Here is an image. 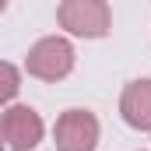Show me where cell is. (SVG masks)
<instances>
[{
	"label": "cell",
	"mask_w": 151,
	"mask_h": 151,
	"mask_svg": "<svg viewBox=\"0 0 151 151\" xmlns=\"http://www.w3.org/2000/svg\"><path fill=\"white\" fill-rule=\"evenodd\" d=\"M56 25L74 39H106L113 32V11L106 0H60Z\"/></svg>",
	"instance_id": "1"
},
{
	"label": "cell",
	"mask_w": 151,
	"mask_h": 151,
	"mask_svg": "<svg viewBox=\"0 0 151 151\" xmlns=\"http://www.w3.org/2000/svg\"><path fill=\"white\" fill-rule=\"evenodd\" d=\"M99 116L91 109H67L53 123V144L56 151H95L99 148Z\"/></svg>",
	"instance_id": "3"
},
{
	"label": "cell",
	"mask_w": 151,
	"mask_h": 151,
	"mask_svg": "<svg viewBox=\"0 0 151 151\" xmlns=\"http://www.w3.org/2000/svg\"><path fill=\"white\" fill-rule=\"evenodd\" d=\"M0 130H4L7 148H14V151H32V148H39L42 137H46L42 116H39L32 106H25V102L4 106V113H0Z\"/></svg>",
	"instance_id": "4"
},
{
	"label": "cell",
	"mask_w": 151,
	"mask_h": 151,
	"mask_svg": "<svg viewBox=\"0 0 151 151\" xmlns=\"http://www.w3.org/2000/svg\"><path fill=\"white\" fill-rule=\"evenodd\" d=\"M74 60H77V53H74V46H70L67 35H46V39H39L35 46L28 49L25 70H28V77H35V81L56 84V81L70 77Z\"/></svg>",
	"instance_id": "2"
},
{
	"label": "cell",
	"mask_w": 151,
	"mask_h": 151,
	"mask_svg": "<svg viewBox=\"0 0 151 151\" xmlns=\"http://www.w3.org/2000/svg\"><path fill=\"white\" fill-rule=\"evenodd\" d=\"M0 151H7V141H4V130H0Z\"/></svg>",
	"instance_id": "7"
},
{
	"label": "cell",
	"mask_w": 151,
	"mask_h": 151,
	"mask_svg": "<svg viewBox=\"0 0 151 151\" xmlns=\"http://www.w3.org/2000/svg\"><path fill=\"white\" fill-rule=\"evenodd\" d=\"M18 91H21V70H18L14 63L0 60V109L11 106V102L18 99Z\"/></svg>",
	"instance_id": "6"
},
{
	"label": "cell",
	"mask_w": 151,
	"mask_h": 151,
	"mask_svg": "<svg viewBox=\"0 0 151 151\" xmlns=\"http://www.w3.org/2000/svg\"><path fill=\"white\" fill-rule=\"evenodd\" d=\"M4 11H7V0H0V14H4Z\"/></svg>",
	"instance_id": "8"
},
{
	"label": "cell",
	"mask_w": 151,
	"mask_h": 151,
	"mask_svg": "<svg viewBox=\"0 0 151 151\" xmlns=\"http://www.w3.org/2000/svg\"><path fill=\"white\" fill-rule=\"evenodd\" d=\"M119 116L134 130H151V77L127 81V88L119 95Z\"/></svg>",
	"instance_id": "5"
}]
</instances>
